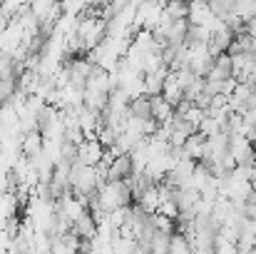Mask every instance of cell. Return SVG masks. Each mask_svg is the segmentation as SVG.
Wrapping results in <instances>:
<instances>
[{
	"instance_id": "2",
	"label": "cell",
	"mask_w": 256,
	"mask_h": 254,
	"mask_svg": "<svg viewBox=\"0 0 256 254\" xmlns=\"http://www.w3.org/2000/svg\"><path fill=\"white\" fill-rule=\"evenodd\" d=\"M20 150H22V155H25V157H35V155H40V152L45 150V135H42L38 127H35V130H30V132H22Z\"/></svg>"
},
{
	"instance_id": "1",
	"label": "cell",
	"mask_w": 256,
	"mask_h": 254,
	"mask_svg": "<svg viewBox=\"0 0 256 254\" xmlns=\"http://www.w3.org/2000/svg\"><path fill=\"white\" fill-rule=\"evenodd\" d=\"M104 145L97 140V137H85L80 145H78V160L85 162V165H97L102 157H104Z\"/></svg>"
},
{
	"instance_id": "9",
	"label": "cell",
	"mask_w": 256,
	"mask_h": 254,
	"mask_svg": "<svg viewBox=\"0 0 256 254\" xmlns=\"http://www.w3.org/2000/svg\"><path fill=\"white\" fill-rule=\"evenodd\" d=\"M134 202H137L144 212H150V214H152V212H157V209H160V187H157V184L147 187V189L134 199Z\"/></svg>"
},
{
	"instance_id": "11",
	"label": "cell",
	"mask_w": 256,
	"mask_h": 254,
	"mask_svg": "<svg viewBox=\"0 0 256 254\" xmlns=\"http://www.w3.org/2000/svg\"><path fill=\"white\" fill-rule=\"evenodd\" d=\"M170 237H172V234H164V232H154V237L150 239V252H157V254L170 252Z\"/></svg>"
},
{
	"instance_id": "8",
	"label": "cell",
	"mask_w": 256,
	"mask_h": 254,
	"mask_svg": "<svg viewBox=\"0 0 256 254\" xmlns=\"http://www.w3.org/2000/svg\"><path fill=\"white\" fill-rule=\"evenodd\" d=\"M162 95L170 100L174 107L184 100V85L179 83V78H176V73H174V70H170V75H167V80H164V90H162Z\"/></svg>"
},
{
	"instance_id": "5",
	"label": "cell",
	"mask_w": 256,
	"mask_h": 254,
	"mask_svg": "<svg viewBox=\"0 0 256 254\" xmlns=\"http://www.w3.org/2000/svg\"><path fill=\"white\" fill-rule=\"evenodd\" d=\"M130 174H132V157H130V152L117 155L112 160L110 169H107V179H127Z\"/></svg>"
},
{
	"instance_id": "3",
	"label": "cell",
	"mask_w": 256,
	"mask_h": 254,
	"mask_svg": "<svg viewBox=\"0 0 256 254\" xmlns=\"http://www.w3.org/2000/svg\"><path fill=\"white\" fill-rule=\"evenodd\" d=\"M150 100H152V117H154L160 125L170 122L172 117H174V105H172L162 92H160V95H150Z\"/></svg>"
},
{
	"instance_id": "7",
	"label": "cell",
	"mask_w": 256,
	"mask_h": 254,
	"mask_svg": "<svg viewBox=\"0 0 256 254\" xmlns=\"http://www.w3.org/2000/svg\"><path fill=\"white\" fill-rule=\"evenodd\" d=\"M97 229H100V224H97V219H94L92 212H85L78 222H72V232L78 237H82V239H92L97 234Z\"/></svg>"
},
{
	"instance_id": "10",
	"label": "cell",
	"mask_w": 256,
	"mask_h": 254,
	"mask_svg": "<svg viewBox=\"0 0 256 254\" xmlns=\"http://www.w3.org/2000/svg\"><path fill=\"white\" fill-rule=\"evenodd\" d=\"M170 252L172 254H186V252H192V239L184 234V232H174L170 237Z\"/></svg>"
},
{
	"instance_id": "12",
	"label": "cell",
	"mask_w": 256,
	"mask_h": 254,
	"mask_svg": "<svg viewBox=\"0 0 256 254\" xmlns=\"http://www.w3.org/2000/svg\"><path fill=\"white\" fill-rule=\"evenodd\" d=\"M252 179H256V162H254V172H252Z\"/></svg>"
},
{
	"instance_id": "4",
	"label": "cell",
	"mask_w": 256,
	"mask_h": 254,
	"mask_svg": "<svg viewBox=\"0 0 256 254\" xmlns=\"http://www.w3.org/2000/svg\"><path fill=\"white\" fill-rule=\"evenodd\" d=\"M184 155L192 157V160H196V162L206 157V137H204L199 130L186 137V142H184Z\"/></svg>"
},
{
	"instance_id": "6",
	"label": "cell",
	"mask_w": 256,
	"mask_h": 254,
	"mask_svg": "<svg viewBox=\"0 0 256 254\" xmlns=\"http://www.w3.org/2000/svg\"><path fill=\"white\" fill-rule=\"evenodd\" d=\"M167 75H170V68H167V65L160 68V70H154V73H144V75H142V78H144V92H147V95H160V92L164 90Z\"/></svg>"
}]
</instances>
